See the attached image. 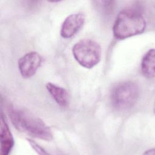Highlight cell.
Returning a JSON list of instances; mask_svg holds the SVG:
<instances>
[{
    "label": "cell",
    "mask_w": 155,
    "mask_h": 155,
    "mask_svg": "<svg viewBox=\"0 0 155 155\" xmlns=\"http://www.w3.org/2000/svg\"><path fill=\"white\" fill-rule=\"evenodd\" d=\"M42 57L36 51H30L24 54L18 61V70L25 79L33 76L41 67Z\"/></svg>",
    "instance_id": "cell-5"
},
{
    "label": "cell",
    "mask_w": 155,
    "mask_h": 155,
    "mask_svg": "<svg viewBox=\"0 0 155 155\" xmlns=\"http://www.w3.org/2000/svg\"><path fill=\"white\" fill-rule=\"evenodd\" d=\"M29 144L31 147V148L39 154H48L42 147H41L39 145H38L36 142L30 139H27Z\"/></svg>",
    "instance_id": "cell-10"
},
{
    "label": "cell",
    "mask_w": 155,
    "mask_h": 155,
    "mask_svg": "<svg viewBox=\"0 0 155 155\" xmlns=\"http://www.w3.org/2000/svg\"><path fill=\"white\" fill-rule=\"evenodd\" d=\"M140 68L142 74L148 79H153L155 75V51L154 49H150L143 56Z\"/></svg>",
    "instance_id": "cell-9"
},
{
    "label": "cell",
    "mask_w": 155,
    "mask_h": 155,
    "mask_svg": "<svg viewBox=\"0 0 155 155\" xmlns=\"http://www.w3.org/2000/svg\"><path fill=\"white\" fill-rule=\"evenodd\" d=\"M144 154H154V149L153 148V149H151V150H147L146 151H145Z\"/></svg>",
    "instance_id": "cell-11"
},
{
    "label": "cell",
    "mask_w": 155,
    "mask_h": 155,
    "mask_svg": "<svg viewBox=\"0 0 155 155\" xmlns=\"http://www.w3.org/2000/svg\"><path fill=\"white\" fill-rule=\"evenodd\" d=\"M0 137L1 154L8 155L10 153L14 147L15 140L3 114H1V117Z\"/></svg>",
    "instance_id": "cell-7"
},
{
    "label": "cell",
    "mask_w": 155,
    "mask_h": 155,
    "mask_svg": "<svg viewBox=\"0 0 155 155\" xmlns=\"http://www.w3.org/2000/svg\"><path fill=\"white\" fill-rule=\"evenodd\" d=\"M46 89L57 104L61 107H67L70 103V96L64 88L54 84L48 82Z\"/></svg>",
    "instance_id": "cell-8"
},
{
    "label": "cell",
    "mask_w": 155,
    "mask_h": 155,
    "mask_svg": "<svg viewBox=\"0 0 155 155\" xmlns=\"http://www.w3.org/2000/svg\"><path fill=\"white\" fill-rule=\"evenodd\" d=\"M146 21L142 13L133 8L123 9L118 13L113 27L114 38L122 40L142 33Z\"/></svg>",
    "instance_id": "cell-2"
},
{
    "label": "cell",
    "mask_w": 155,
    "mask_h": 155,
    "mask_svg": "<svg viewBox=\"0 0 155 155\" xmlns=\"http://www.w3.org/2000/svg\"><path fill=\"white\" fill-rule=\"evenodd\" d=\"M139 89L133 81H125L117 84L112 89L111 101L117 110L125 111L131 108L138 100Z\"/></svg>",
    "instance_id": "cell-4"
},
{
    "label": "cell",
    "mask_w": 155,
    "mask_h": 155,
    "mask_svg": "<svg viewBox=\"0 0 155 155\" xmlns=\"http://www.w3.org/2000/svg\"><path fill=\"white\" fill-rule=\"evenodd\" d=\"M72 54L74 59L81 66L91 69L100 62L102 50L100 45L96 41L84 38L73 45Z\"/></svg>",
    "instance_id": "cell-3"
},
{
    "label": "cell",
    "mask_w": 155,
    "mask_h": 155,
    "mask_svg": "<svg viewBox=\"0 0 155 155\" xmlns=\"http://www.w3.org/2000/svg\"><path fill=\"white\" fill-rule=\"evenodd\" d=\"M10 120L19 131L36 139L50 141L53 133L50 128L40 118L24 109L9 107Z\"/></svg>",
    "instance_id": "cell-1"
},
{
    "label": "cell",
    "mask_w": 155,
    "mask_h": 155,
    "mask_svg": "<svg viewBox=\"0 0 155 155\" xmlns=\"http://www.w3.org/2000/svg\"><path fill=\"white\" fill-rule=\"evenodd\" d=\"M85 21V16L82 13H75L68 16L63 21L60 35L64 39L74 36L82 28Z\"/></svg>",
    "instance_id": "cell-6"
}]
</instances>
